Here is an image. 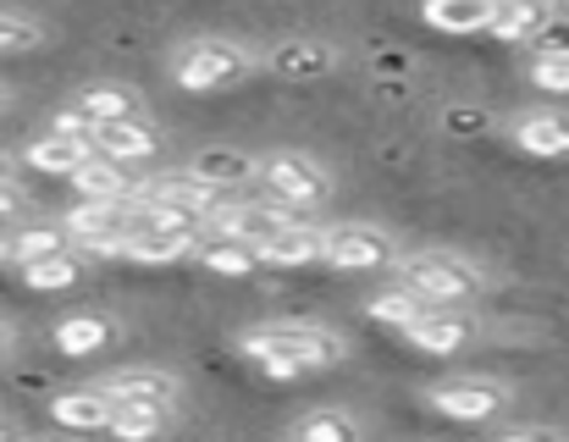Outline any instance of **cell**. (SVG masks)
<instances>
[{
  "instance_id": "cell-23",
  "label": "cell",
  "mask_w": 569,
  "mask_h": 442,
  "mask_svg": "<svg viewBox=\"0 0 569 442\" xmlns=\"http://www.w3.org/2000/svg\"><path fill=\"white\" fill-rule=\"evenodd\" d=\"M72 189H78V200H133L139 194V183L122 172V161H111L100 150L72 172Z\"/></svg>"
},
{
  "instance_id": "cell-9",
  "label": "cell",
  "mask_w": 569,
  "mask_h": 442,
  "mask_svg": "<svg viewBox=\"0 0 569 442\" xmlns=\"http://www.w3.org/2000/svg\"><path fill=\"white\" fill-rule=\"evenodd\" d=\"M398 338L415 343L420 354H459V349H470V343L481 338V327H476V315H470L465 304H431V310H426L420 321H409Z\"/></svg>"
},
{
  "instance_id": "cell-6",
  "label": "cell",
  "mask_w": 569,
  "mask_h": 442,
  "mask_svg": "<svg viewBox=\"0 0 569 442\" xmlns=\"http://www.w3.org/2000/svg\"><path fill=\"white\" fill-rule=\"evenodd\" d=\"M61 221H67V232L83 254H122L128 232L139 221V194L133 200H78Z\"/></svg>"
},
{
  "instance_id": "cell-4",
  "label": "cell",
  "mask_w": 569,
  "mask_h": 442,
  "mask_svg": "<svg viewBox=\"0 0 569 442\" xmlns=\"http://www.w3.org/2000/svg\"><path fill=\"white\" fill-rule=\"evenodd\" d=\"M204 238V221L183 217V211H167V205H144L139 200V221L128 232V249L122 260L133 265H172V260H189Z\"/></svg>"
},
{
  "instance_id": "cell-20",
  "label": "cell",
  "mask_w": 569,
  "mask_h": 442,
  "mask_svg": "<svg viewBox=\"0 0 569 442\" xmlns=\"http://www.w3.org/2000/svg\"><path fill=\"white\" fill-rule=\"evenodd\" d=\"M189 172H199L204 183H216L221 194H232V189H243V183L260 178V155H249V150H227V144H210V150H199V155L189 161Z\"/></svg>"
},
{
  "instance_id": "cell-42",
  "label": "cell",
  "mask_w": 569,
  "mask_h": 442,
  "mask_svg": "<svg viewBox=\"0 0 569 442\" xmlns=\"http://www.w3.org/2000/svg\"><path fill=\"white\" fill-rule=\"evenodd\" d=\"M559 6H569V0H559Z\"/></svg>"
},
{
  "instance_id": "cell-22",
  "label": "cell",
  "mask_w": 569,
  "mask_h": 442,
  "mask_svg": "<svg viewBox=\"0 0 569 442\" xmlns=\"http://www.w3.org/2000/svg\"><path fill=\"white\" fill-rule=\"evenodd\" d=\"M172 426H178V404H150V399H128L111 415V438H122V442L167 438Z\"/></svg>"
},
{
  "instance_id": "cell-28",
  "label": "cell",
  "mask_w": 569,
  "mask_h": 442,
  "mask_svg": "<svg viewBox=\"0 0 569 442\" xmlns=\"http://www.w3.org/2000/svg\"><path fill=\"white\" fill-rule=\"evenodd\" d=\"M426 310H431V299H420V293L403 288V282H398V288H381V293L366 299V315H371L377 327H392V332H403V327L420 321Z\"/></svg>"
},
{
  "instance_id": "cell-18",
  "label": "cell",
  "mask_w": 569,
  "mask_h": 442,
  "mask_svg": "<svg viewBox=\"0 0 569 442\" xmlns=\"http://www.w3.org/2000/svg\"><path fill=\"white\" fill-rule=\"evenodd\" d=\"M106 388L117 393V404L128 399H150V404H183V382L161 365H128V371H111Z\"/></svg>"
},
{
  "instance_id": "cell-17",
  "label": "cell",
  "mask_w": 569,
  "mask_h": 442,
  "mask_svg": "<svg viewBox=\"0 0 569 442\" xmlns=\"http://www.w3.org/2000/svg\"><path fill=\"white\" fill-rule=\"evenodd\" d=\"M122 338V327L106 315V310H78L56 327V349L72 354V360H89V354H106L111 343Z\"/></svg>"
},
{
  "instance_id": "cell-2",
  "label": "cell",
  "mask_w": 569,
  "mask_h": 442,
  "mask_svg": "<svg viewBox=\"0 0 569 442\" xmlns=\"http://www.w3.org/2000/svg\"><path fill=\"white\" fill-rule=\"evenodd\" d=\"M392 271L403 288H415L431 304H476L487 293V271L459 249H415V254H398Z\"/></svg>"
},
{
  "instance_id": "cell-41",
  "label": "cell",
  "mask_w": 569,
  "mask_h": 442,
  "mask_svg": "<svg viewBox=\"0 0 569 442\" xmlns=\"http://www.w3.org/2000/svg\"><path fill=\"white\" fill-rule=\"evenodd\" d=\"M0 438H6V426H0Z\"/></svg>"
},
{
  "instance_id": "cell-12",
  "label": "cell",
  "mask_w": 569,
  "mask_h": 442,
  "mask_svg": "<svg viewBox=\"0 0 569 442\" xmlns=\"http://www.w3.org/2000/svg\"><path fill=\"white\" fill-rule=\"evenodd\" d=\"M260 265H316L321 249H327V227L305 217H288L282 227H271L260 243Z\"/></svg>"
},
{
  "instance_id": "cell-40",
  "label": "cell",
  "mask_w": 569,
  "mask_h": 442,
  "mask_svg": "<svg viewBox=\"0 0 569 442\" xmlns=\"http://www.w3.org/2000/svg\"><path fill=\"white\" fill-rule=\"evenodd\" d=\"M0 106H6V89H0Z\"/></svg>"
},
{
  "instance_id": "cell-7",
  "label": "cell",
  "mask_w": 569,
  "mask_h": 442,
  "mask_svg": "<svg viewBox=\"0 0 569 442\" xmlns=\"http://www.w3.org/2000/svg\"><path fill=\"white\" fill-rule=\"evenodd\" d=\"M398 260V238L377 227V221H338L327 227V249H321V265L332 271H387Z\"/></svg>"
},
{
  "instance_id": "cell-38",
  "label": "cell",
  "mask_w": 569,
  "mask_h": 442,
  "mask_svg": "<svg viewBox=\"0 0 569 442\" xmlns=\"http://www.w3.org/2000/svg\"><path fill=\"white\" fill-rule=\"evenodd\" d=\"M0 260H6V232H0Z\"/></svg>"
},
{
  "instance_id": "cell-16",
  "label": "cell",
  "mask_w": 569,
  "mask_h": 442,
  "mask_svg": "<svg viewBox=\"0 0 569 442\" xmlns=\"http://www.w3.org/2000/svg\"><path fill=\"white\" fill-rule=\"evenodd\" d=\"M89 155H94V139H78V133H67V128H50V133H39V139L22 150V161H28L33 172H50V178H72Z\"/></svg>"
},
{
  "instance_id": "cell-35",
  "label": "cell",
  "mask_w": 569,
  "mask_h": 442,
  "mask_svg": "<svg viewBox=\"0 0 569 442\" xmlns=\"http://www.w3.org/2000/svg\"><path fill=\"white\" fill-rule=\"evenodd\" d=\"M17 211H28V194L6 178V183H0V217H17Z\"/></svg>"
},
{
  "instance_id": "cell-15",
  "label": "cell",
  "mask_w": 569,
  "mask_h": 442,
  "mask_svg": "<svg viewBox=\"0 0 569 442\" xmlns=\"http://www.w3.org/2000/svg\"><path fill=\"white\" fill-rule=\"evenodd\" d=\"M509 139H515L526 155L559 161V155H569V111H520V117L509 122Z\"/></svg>"
},
{
  "instance_id": "cell-5",
  "label": "cell",
  "mask_w": 569,
  "mask_h": 442,
  "mask_svg": "<svg viewBox=\"0 0 569 442\" xmlns=\"http://www.w3.org/2000/svg\"><path fill=\"white\" fill-rule=\"evenodd\" d=\"M254 183L277 205H293V211H316V205L332 200V172L316 155H305V150H271V155H260V178Z\"/></svg>"
},
{
  "instance_id": "cell-32",
  "label": "cell",
  "mask_w": 569,
  "mask_h": 442,
  "mask_svg": "<svg viewBox=\"0 0 569 442\" xmlns=\"http://www.w3.org/2000/svg\"><path fill=\"white\" fill-rule=\"evenodd\" d=\"M442 128H448L453 139H476V133L492 128V117H487L481 106H448V111H442Z\"/></svg>"
},
{
  "instance_id": "cell-34",
  "label": "cell",
  "mask_w": 569,
  "mask_h": 442,
  "mask_svg": "<svg viewBox=\"0 0 569 442\" xmlns=\"http://www.w3.org/2000/svg\"><path fill=\"white\" fill-rule=\"evenodd\" d=\"M498 442H565V426H509Z\"/></svg>"
},
{
  "instance_id": "cell-25",
  "label": "cell",
  "mask_w": 569,
  "mask_h": 442,
  "mask_svg": "<svg viewBox=\"0 0 569 442\" xmlns=\"http://www.w3.org/2000/svg\"><path fill=\"white\" fill-rule=\"evenodd\" d=\"M56 249H78L72 243V232H67V221H17L11 232H6V260H39V254H56Z\"/></svg>"
},
{
  "instance_id": "cell-1",
  "label": "cell",
  "mask_w": 569,
  "mask_h": 442,
  "mask_svg": "<svg viewBox=\"0 0 569 442\" xmlns=\"http://www.w3.org/2000/svg\"><path fill=\"white\" fill-rule=\"evenodd\" d=\"M238 354H243L249 365H260L271 382H299V376H310V371L343 365V360H349V343H343V332H332V327H321V321H293V315H282V321L243 327V332H238Z\"/></svg>"
},
{
  "instance_id": "cell-3",
  "label": "cell",
  "mask_w": 569,
  "mask_h": 442,
  "mask_svg": "<svg viewBox=\"0 0 569 442\" xmlns=\"http://www.w3.org/2000/svg\"><path fill=\"white\" fill-rule=\"evenodd\" d=\"M266 72V56L243 39H221V33H204L189 39L178 56H172V78L189 89V94H216V89H232L243 78Z\"/></svg>"
},
{
  "instance_id": "cell-31",
  "label": "cell",
  "mask_w": 569,
  "mask_h": 442,
  "mask_svg": "<svg viewBox=\"0 0 569 442\" xmlns=\"http://www.w3.org/2000/svg\"><path fill=\"white\" fill-rule=\"evenodd\" d=\"M531 83H537V89H553V94H569V56L537 50V61H531Z\"/></svg>"
},
{
  "instance_id": "cell-39",
  "label": "cell",
  "mask_w": 569,
  "mask_h": 442,
  "mask_svg": "<svg viewBox=\"0 0 569 442\" xmlns=\"http://www.w3.org/2000/svg\"><path fill=\"white\" fill-rule=\"evenodd\" d=\"M492 6H509V0H492Z\"/></svg>"
},
{
  "instance_id": "cell-11",
  "label": "cell",
  "mask_w": 569,
  "mask_h": 442,
  "mask_svg": "<svg viewBox=\"0 0 569 442\" xmlns=\"http://www.w3.org/2000/svg\"><path fill=\"white\" fill-rule=\"evenodd\" d=\"M139 200L144 205H167V211H183V217H210L227 194L216 189V183H204L199 172L189 167H178V172H161V178H150V183H139Z\"/></svg>"
},
{
  "instance_id": "cell-19",
  "label": "cell",
  "mask_w": 569,
  "mask_h": 442,
  "mask_svg": "<svg viewBox=\"0 0 569 442\" xmlns=\"http://www.w3.org/2000/svg\"><path fill=\"white\" fill-rule=\"evenodd\" d=\"M553 17H559V0H509V6H498L487 33L503 39V44H537Z\"/></svg>"
},
{
  "instance_id": "cell-26",
  "label": "cell",
  "mask_w": 569,
  "mask_h": 442,
  "mask_svg": "<svg viewBox=\"0 0 569 442\" xmlns=\"http://www.w3.org/2000/svg\"><path fill=\"white\" fill-rule=\"evenodd\" d=\"M366 432H371V426H366V415L327 404V410H310L305 421H293V432H288V438H299V442H360Z\"/></svg>"
},
{
  "instance_id": "cell-36",
  "label": "cell",
  "mask_w": 569,
  "mask_h": 442,
  "mask_svg": "<svg viewBox=\"0 0 569 442\" xmlns=\"http://www.w3.org/2000/svg\"><path fill=\"white\" fill-rule=\"evenodd\" d=\"M11 349H17V332H11V327H6V321H0V365H6V360H11Z\"/></svg>"
},
{
  "instance_id": "cell-37",
  "label": "cell",
  "mask_w": 569,
  "mask_h": 442,
  "mask_svg": "<svg viewBox=\"0 0 569 442\" xmlns=\"http://www.w3.org/2000/svg\"><path fill=\"white\" fill-rule=\"evenodd\" d=\"M6 178H11V155H0V183H6Z\"/></svg>"
},
{
  "instance_id": "cell-8",
  "label": "cell",
  "mask_w": 569,
  "mask_h": 442,
  "mask_svg": "<svg viewBox=\"0 0 569 442\" xmlns=\"http://www.w3.org/2000/svg\"><path fill=\"white\" fill-rule=\"evenodd\" d=\"M426 404L437 410V415H448V421H492L503 404H509V382H498V376H448V382H437V388H426Z\"/></svg>"
},
{
  "instance_id": "cell-21",
  "label": "cell",
  "mask_w": 569,
  "mask_h": 442,
  "mask_svg": "<svg viewBox=\"0 0 569 442\" xmlns=\"http://www.w3.org/2000/svg\"><path fill=\"white\" fill-rule=\"evenodd\" d=\"M193 260H199L210 277H254V265H260V249H254L249 238L204 232V238H199V249H193Z\"/></svg>"
},
{
  "instance_id": "cell-30",
  "label": "cell",
  "mask_w": 569,
  "mask_h": 442,
  "mask_svg": "<svg viewBox=\"0 0 569 442\" xmlns=\"http://www.w3.org/2000/svg\"><path fill=\"white\" fill-rule=\"evenodd\" d=\"M44 44V28L33 17H17V11H0V56H28Z\"/></svg>"
},
{
  "instance_id": "cell-24",
  "label": "cell",
  "mask_w": 569,
  "mask_h": 442,
  "mask_svg": "<svg viewBox=\"0 0 569 442\" xmlns=\"http://www.w3.org/2000/svg\"><path fill=\"white\" fill-rule=\"evenodd\" d=\"M420 17L437 33H487L492 17H498V6L492 0H426Z\"/></svg>"
},
{
  "instance_id": "cell-14",
  "label": "cell",
  "mask_w": 569,
  "mask_h": 442,
  "mask_svg": "<svg viewBox=\"0 0 569 442\" xmlns=\"http://www.w3.org/2000/svg\"><path fill=\"white\" fill-rule=\"evenodd\" d=\"M161 144H167V133H161L150 117H122V122H100V128H94V150L111 155V161H122V167L161 155Z\"/></svg>"
},
{
  "instance_id": "cell-27",
  "label": "cell",
  "mask_w": 569,
  "mask_h": 442,
  "mask_svg": "<svg viewBox=\"0 0 569 442\" xmlns=\"http://www.w3.org/2000/svg\"><path fill=\"white\" fill-rule=\"evenodd\" d=\"M78 106L94 117V122H122V117H144V94L128 89V83H89L78 94Z\"/></svg>"
},
{
  "instance_id": "cell-29",
  "label": "cell",
  "mask_w": 569,
  "mask_h": 442,
  "mask_svg": "<svg viewBox=\"0 0 569 442\" xmlns=\"http://www.w3.org/2000/svg\"><path fill=\"white\" fill-rule=\"evenodd\" d=\"M83 277V260L72 249H56V254H39V260H22V282L39 288V293H56V288H72Z\"/></svg>"
},
{
  "instance_id": "cell-13",
  "label": "cell",
  "mask_w": 569,
  "mask_h": 442,
  "mask_svg": "<svg viewBox=\"0 0 569 442\" xmlns=\"http://www.w3.org/2000/svg\"><path fill=\"white\" fill-rule=\"evenodd\" d=\"M111 415H117V393L106 382L67 388V393L50 399V421L67 426V432H111Z\"/></svg>"
},
{
  "instance_id": "cell-33",
  "label": "cell",
  "mask_w": 569,
  "mask_h": 442,
  "mask_svg": "<svg viewBox=\"0 0 569 442\" xmlns=\"http://www.w3.org/2000/svg\"><path fill=\"white\" fill-rule=\"evenodd\" d=\"M537 50H548V56H569V17L559 11L548 28H542V39H537Z\"/></svg>"
},
{
  "instance_id": "cell-10",
  "label": "cell",
  "mask_w": 569,
  "mask_h": 442,
  "mask_svg": "<svg viewBox=\"0 0 569 442\" xmlns=\"http://www.w3.org/2000/svg\"><path fill=\"white\" fill-rule=\"evenodd\" d=\"M338 67H343V50L327 39H282L266 50V72L282 83H316V78H332Z\"/></svg>"
}]
</instances>
